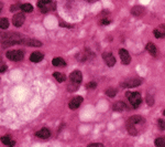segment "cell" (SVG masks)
<instances>
[{
    "label": "cell",
    "instance_id": "obj_23",
    "mask_svg": "<svg viewBox=\"0 0 165 147\" xmlns=\"http://www.w3.org/2000/svg\"><path fill=\"white\" fill-rule=\"evenodd\" d=\"M9 27V20L7 19V18H2V19H0V28L1 29H8Z\"/></svg>",
    "mask_w": 165,
    "mask_h": 147
},
{
    "label": "cell",
    "instance_id": "obj_10",
    "mask_svg": "<svg viewBox=\"0 0 165 147\" xmlns=\"http://www.w3.org/2000/svg\"><path fill=\"white\" fill-rule=\"evenodd\" d=\"M103 58H104L105 62L107 63V65L108 67H113L114 65V63H116V59L113 57L112 53H104L103 54Z\"/></svg>",
    "mask_w": 165,
    "mask_h": 147
},
{
    "label": "cell",
    "instance_id": "obj_20",
    "mask_svg": "<svg viewBox=\"0 0 165 147\" xmlns=\"http://www.w3.org/2000/svg\"><path fill=\"white\" fill-rule=\"evenodd\" d=\"M53 75H54V77L56 79L57 82H60V83H62V82H64V81L66 80V76L64 75L63 73H60V72H54Z\"/></svg>",
    "mask_w": 165,
    "mask_h": 147
},
{
    "label": "cell",
    "instance_id": "obj_19",
    "mask_svg": "<svg viewBox=\"0 0 165 147\" xmlns=\"http://www.w3.org/2000/svg\"><path fill=\"white\" fill-rule=\"evenodd\" d=\"M127 109V106H126V104H124L123 102H121V101L113 104V109H114V111H117V112L123 111V109Z\"/></svg>",
    "mask_w": 165,
    "mask_h": 147
},
{
    "label": "cell",
    "instance_id": "obj_8",
    "mask_svg": "<svg viewBox=\"0 0 165 147\" xmlns=\"http://www.w3.org/2000/svg\"><path fill=\"white\" fill-rule=\"evenodd\" d=\"M119 55H120V59H121L123 64H129L131 62V57H130V54H129V52H128L127 50L120 49L119 50Z\"/></svg>",
    "mask_w": 165,
    "mask_h": 147
},
{
    "label": "cell",
    "instance_id": "obj_27",
    "mask_svg": "<svg viewBox=\"0 0 165 147\" xmlns=\"http://www.w3.org/2000/svg\"><path fill=\"white\" fill-rule=\"evenodd\" d=\"M96 86H97V84H96V82H89V83H88V84H87V86H86V87H87V89H96Z\"/></svg>",
    "mask_w": 165,
    "mask_h": 147
},
{
    "label": "cell",
    "instance_id": "obj_35",
    "mask_svg": "<svg viewBox=\"0 0 165 147\" xmlns=\"http://www.w3.org/2000/svg\"><path fill=\"white\" fill-rule=\"evenodd\" d=\"M1 9H2V4L0 2V11H1Z\"/></svg>",
    "mask_w": 165,
    "mask_h": 147
},
{
    "label": "cell",
    "instance_id": "obj_32",
    "mask_svg": "<svg viewBox=\"0 0 165 147\" xmlns=\"http://www.w3.org/2000/svg\"><path fill=\"white\" fill-rule=\"evenodd\" d=\"M6 70H7V65H6V64L0 65V72H5Z\"/></svg>",
    "mask_w": 165,
    "mask_h": 147
},
{
    "label": "cell",
    "instance_id": "obj_18",
    "mask_svg": "<svg viewBox=\"0 0 165 147\" xmlns=\"http://www.w3.org/2000/svg\"><path fill=\"white\" fill-rule=\"evenodd\" d=\"M52 63L54 67H65L66 65V62L62 58H55V59H53Z\"/></svg>",
    "mask_w": 165,
    "mask_h": 147
},
{
    "label": "cell",
    "instance_id": "obj_13",
    "mask_svg": "<svg viewBox=\"0 0 165 147\" xmlns=\"http://www.w3.org/2000/svg\"><path fill=\"white\" fill-rule=\"evenodd\" d=\"M146 50H147V52L150 53L151 55L153 57H156L157 55V53H159V50H157V48H156L155 44H153L152 42H149L146 44Z\"/></svg>",
    "mask_w": 165,
    "mask_h": 147
},
{
    "label": "cell",
    "instance_id": "obj_30",
    "mask_svg": "<svg viewBox=\"0 0 165 147\" xmlns=\"http://www.w3.org/2000/svg\"><path fill=\"white\" fill-rule=\"evenodd\" d=\"M87 147H103V145L99 143H95V144H89Z\"/></svg>",
    "mask_w": 165,
    "mask_h": 147
},
{
    "label": "cell",
    "instance_id": "obj_21",
    "mask_svg": "<svg viewBox=\"0 0 165 147\" xmlns=\"http://www.w3.org/2000/svg\"><path fill=\"white\" fill-rule=\"evenodd\" d=\"M21 10H22L23 12H32L33 7L32 5H30V4H23V5H21Z\"/></svg>",
    "mask_w": 165,
    "mask_h": 147
},
{
    "label": "cell",
    "instance_id": "obj_7",
    "mask_svg": "<svg viewBox=\"0 0 165 147\" xmlns=\"http://www.w3.org/2000/svg\"><path fill=\"white\" fill-rule=\"evenodd\" d=\"M20 44H25V45H31V47H41V45H42V42H40L37 39H30V38L24 39L23 38L21 40Z\"/></svg>",
    "mask_w": 165,
    "mask_h": 147
},
{
    "label": "cell",
    "instance_id": "obj_3",
    "mask_svg": "<svg viewBox=\"0 0 165 147\" xmlns=\"http://www.w3.org/2000/svg\"><path fill=\"white\" fill-rule=\"evenodd\" d=\"M6 57L11 61H21L24 57V52L22 50H11V51H8L6 53Z\"/></svg>",
    "mask_w": 165,
    "mask_h": 147
},
{
    "label": "cell",
    "instance_id": "obj_4",
    "mask_svg": "<svg viewBox=\"0 0 165 147\" xmlns=\"http://www.w3.org/2000/svg\"><path fill=\"white\" fill-rule=\"evenodd\" d=\"M38 7L43 13H45L47 11L54 9V4L52 2V0H39Z\"/></svg>",
    "mask_w": 165,
    "mask_h": 147
},
{
    "label": "cell",
    "instance_id": "obj_16",
    "mask_svg": "<svg viewBox=\"0 0 165 147\" xmlns=\"http://www.w3.org/2000/svg\"><path fill=\"white\" fill-rule=\"evenodd\" d=\"M153 33L155 36L156 38H164L165 37V26H160L157 29H155L154 31H153Z\"/></svg>",
    "mask_w": 165,
    "mask_h": 147
},
{
    "label": "cell",
    "instance_id": "obj_1",
    "mask_svg": "<svg viewBox=\"0 0 165 147\" xmlns=\"http://www.w3.org/2000/svg\"><path fill=\"white\" fill-rule=\"evenodd\" d=\"M126 96H127V99L129 100L132 107L137 109V107L140 106V104H141V102H142V99L139 92H127Z\"/></svg>",
    "mask_w": 165,
    "mask_h": 147
},
{
    "label": "cell",
    "instance_id": "obj_31",
    "mask_svg": "<svg viewBox=\"0 0 165 147\" xmlns=\"http://www.w3.org/2000/svg\"><path fill=\"white\" fill-rule=\"evenodd\" d=\"M100 23H101V24H105V26H106V24H109V23H110V20H109V19H103L101 21H100Z\"/></svg>",
    "mask_w": 165,
    "mask_h": 147
},
{
    "label": "cell",
    "instance_id": "obj_26",
    "mask_svg": "<svg viewBox=\"0 0 165 147\" xmlns=\"http://www.w3.org/2000/svg\"><path fill=\"white\" fill-rule=\"evenodd\" d=\"M146 103H147L149 105H153V104H154L153 96H151V95H146Z\"/></svg>",
    "mask_w": 165,
    "mask_h": 147
},
{
    "label": "cell",
    "instance_id": "obj_12",
    "mask_svg": "<svg viewBox=\"0 0 165 147\" xmlns=\"http://www.w3.org/2000/svg\"><path fill=\"white\" fill-rule=\"evenodd\" d=\"M35 136L39 138H42V139H46L51 136V132L48 131V128H42L35 133Z\"/></svg>",
    "mask_w": 165,
    "mask_h": 147
},
{
    "label": "cell",
    "instance_id": "obj_25",
    "mask_svg": "<svg viewBox=\"0 0 165 147\" xmlns=\"http://www.w3.org/2000/svg\"><path fill=\"white\" fill-rule=\"evenodd\" d=\"M106 94L108 95L109 97H113V96H116V94H117V90L113 89V87H109V89L106 90Z\"/></svg>",
    "mask_w": 165,
    "mask_h": 147
},
{
    "label": "cell",
    "instance_id": "obj_22",
    "mask_svg": "<svg viewBox=\"0 0 165 147\" xmlns=\"http://www.w3.org/2000/svg\"><path fill=\"white\" fill-rule=\"evenodd\" d=\"M155 147H165V137H160L154 142Z\"/></svg>",
    "mask_w": 165,
    "mask_h": 147
},
{
    "label": "cell",
    "instance_id": "obj_15",
    "mask_svg": "<svg viewBox=\"0 0 165 147\" xmlns=\"http://www.w3.org/2000/svg\"><path fill=\"white\" fill-rule=\"evenodd\" d=\"M140 123H143V119L141 116H139V115H134V116H132V117L128 119L127 124H129V125H137V124Z\"/></svg>",
    "mask_w": 165,
    "mask_h": 147
},
{
    "label": "cell",
    "instance_id": "obj_34",
    "mask_svg": "<svg viewBox=\"0 0 165 147\" xmlns=\"http://www.w3.org/2000/svg\"><path fill=\"white\" fill-rule=\"evenodd\" d=\"M2 64H4V62H2V59L0 58V65H2Z\"/></svg>",
    "mask_w": 165,
    "mask_h": 147
},
{
    "label": "cell",
    "instance_id": "obj_11",
    "mask_svg": "<svg viewBox=\"0 0 165 147\" xmlns=\"http://www.w3.org/2000/svg\"><path fill=\"white\" fill-rule=\"evenodd\" d=\"M44 59V55L43 53L39 52V51H35V52H32L31 55H30V61L34 62V63H38V62H41Z\"/></svg>",
    "mask_w": 165,
    "mask_h": 147
},
{
    "label": "cell",
    "instance_id": "obj_28",
    "mask_svg": "<svg viewBox=\"0 0 165 147\" xmlns=\"http://www.w3.org/2000/svg\"><path fill=\"white\" fill-rule=\"evenodd\" d=\"M159 127H160V129H162V131L165 129V122L163 119H160V121H159Z\"/></svg>",
    "mask_w": 165,
    "mask_h": 147
},
{
    "label": "cell",
    "instance_id": "obj_9",
    "mask_svg": "<svg viewBox=\"0 0 165 147\" xmlns=\"http://www.w3.org/2000/svg\"><path fill=\"white\" fill-rule=\"evenodd\" d=\"M81 102H83V97H81V96H75V97H73V99L70 101L68 106H70L71 109H76L81 104Z\"/></svg>",
    "mask_w": 165,
    "mask_h": 147
},
{
    "label": "cell",
    "instance_id": "obj_37",
    "mask_svg": "<svg viewBox=\"0 0 165 147\" xmlns=\"http://www.w3.org/2000/svg\"><path fill=\"white\" fill-rule=\"evenodd\" d=\"M88 1H93V0H88Z\"/></svg>",
    "mask_w": 165,
    "mask_h": 147
},
{
    "label": "cell",
    "instance_id": "obj_2",
    "mask_svg": "<svg viewBox=\"0 0 165 147\" xmlns=\"http://www.w3.org/2000/svg\"><path fill=\"white\" fill-rule=\"evenodd\" d=\"M70 80H71V84L73 86V91L76 90L78 86H79L80 82L83 80V75H81V72L78 71V70H75V71H73L71 73V75H70Z\"/></svg>",
    "mask_w": 165,
    "mask_h": 147
},
{
    "label": "cell",
    "instance_id": "obj_33",
    "mask_svg": "<svg viewBox=\"0 0 165 147\" xmlns=\"http://www.w3.org/2000/svg\"><path fill=\"white\" fill-rule=\"evenodd\" d=\"M60 26H61V27H66V28H72L71 24L64 23V22H61V23H60Z\"/></svg>",
    "mask_w": 165,
    "mask_h": 147
},
{
    "label": "cell",
    "instance_id": "obj_36",
    "mask_svg": "<svg viewBox=\"0 0 165 147\" xmlns=\"http://www.w3.org/2000/svg\"><path fill=\"white\" fill-rule=\"evenodd\" d=\"M163 115H164V116H165V109H164V111H163Z\"/></svg>",
    "mask_w": 165,
    "mask_h": 147
},
{
    "label": "cell",
    "instance_id": "obj_17",
    "mask_svg": "<svg viewBox=\"0 0 165 147\" xmlns=\"http://www.w3.org/2000/svg\"><path fill=\"white\" fill-rule=\"evenodd\" d=\"M131 12L132 14H134V16H137V17H142V16L144 14V12H145V10H144L143 7L137 6V7H133V8H132Z\"/></svg>",
    "mask_w": 165,
    "mask_h": 147
},
{
    "label": "cell",
    "instance_id": "obj_29",
    "mask_svg": "<svg viewBox=\"0 0 165 147\" xmlns=\"http://www.w3.org/2000/svg\"><path fill=\"white\" fill-rule=\"evenodd\" d=\"M18 9H21V6H20V5H13L12 7H11V8H10V10H11V11H14V10L17 11Z\"/></svg>",
    "mask_w": 165,
    "mask_h": 147
},
{
    "label": "cell",
    "instance_id": "obj_5",
    "mask_svg": "<svg viewBox=\"0 0 165 147\" xmlns=\"http://www.w3.org/2000/svg\"><path fill=\"white\" fill-rule=\"evenodd\" d=\"M142 83L141 79H131V80H127L121 83V86L122 87H136V86H139Z\"/></svg>",
    "mask_w": 165,
    "mask_h": 147
},
{
    "label": "cell",
    "instance_id": "obj_6",
    "mask_svg": "<svg viewBox=\"0 0 165 147\" xmlns=\"http://www.w3.org/2000/svg\"><path fill=\"white\" fill-rule=\"evenodd\" d=\"M24 20H25V17L22 12H19V13H15L12 18V23H13L14 27H21L22 24L24 23Z\"/></svg>",
    "mask_w": 165,
    "mask_h": 147
},
{
    "label": "cell",
    "instance_id": "obj_14",
    "mask_svg": "<svg viewBox=\"0 0 165 147\" xmlns=\"http://www.w3.org/2000/svg\"><path fill=\"white\" fill-rule=\"evenodd\" d=\"M1 143L5 144V145H7V146H9V147H13L14 145H15V141H13L9 135L2 136V137H1Z\"/></svg>",
    "mask_w": 165,
    "mask_h": 147
},
{
    "label": "cell",
    "instance_id": "obj_24",
    "mask_svg": "<svg viewBox=\"0 0 165 147\" xmlns=\"http://www.w3.org/2000/svg\"><path fill=\"white\" fill-rule=\"evenodd\" d=\"M127 128H128V132L131 134V135H137L138 134V129L136 127V125H129V124H127Z\"/></svg>",
    "mask_w": 165,
    "mask_h": 147
}]
</instances>
